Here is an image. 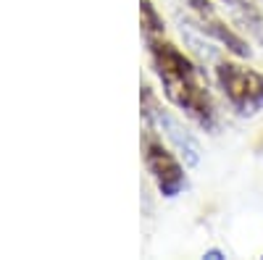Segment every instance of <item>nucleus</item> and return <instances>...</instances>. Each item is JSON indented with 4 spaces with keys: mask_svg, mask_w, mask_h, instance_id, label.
<instances>
[{
    "mask_svg": "<svg viewBox=\"0 0 263 260\" xmlns=\"http://www.w3.org/2000/svg\"><path fill=\"white\" fill-rule=\"evenodd\" d=\"M147 55H150L153 71L161 79L163 95L168 97V103L177 105L200 129L216 132L218 113H216V103L208 90V79L203 69L187 53H182L174 42L163 37L147 39Z\"/></svg>",
    "mask_w": 263,
    "mask_h": 260,
    "instance_id": "1",
    "label": "nucleus"
},
{
    "mask_svg": "<svg viewBox=\"0 0 263 260\" xmlns=\"http://www.w3.org/2000/svg\"><path fill=\"white\" fill-rule=\"evenodd\" d=\"M216 84L237 116H255L263 111V74L237 61L221 58L216 63Z\"/></svg>",
    "mask_w": 263,
    "mask_h": 260,
    "instance_id": "2",
    "label": "nucleus"
},
{
    "mask_svg": "<svg viewBox=\"0 0 263 260\" xmlns=\"http://www.w3.org/2000/svg\"><path fill=\"white\" fill-rule=\"evenodd\" d=\"M140 111H142V118H145L147 129H156V132L177 150L179 158L187 166L200 163V158H203L200 142L192 137V132L168 111V108H163L158 95L153 92V87H147V84H142V90H140Z\"/></svg>",
    "mask_w": 263,
    "mask_h": 260,
    "instance_id": "3",
    "label": "nucleus"
},
{
    "mask_svg": "<svg viewBox=\"0 0 263 260\" xmlns=\"http://www.w3.org/2000/svg\"><path fill=\"white\" fill-rule=\"evenodd\" d=\"M142 161L153 184L166 200L179 197L187 189V171H184L187 163L179 158L177 150H171L163 142V137L156 129H147L142 134Z\"/></svg>",
    "mask_w": 263,
    "mask_h": 260,
    "instance_id": "4",
    "label": "nucleus"
},
{
    "mask_svg": "<svg viewBox=\"0 0 263 260\" xmlns=\"http://www.w3.org/2000/svg\"><path fill=\"white\" fill-rule=\"evenodd\" d=\"M187 3H190V11L195 13L197 29H200L205 37H211L213 42H218V45H221L227 53H232L234 58H250L253 55L250 42L242 34H237L227 24V21L216 13L211 0H187Z\"/></svg>",
    "mask_w": 263,
    "mask_h": 260,
    "instance_id": "5",
    "label": "nucleus"
},
{
    "mask_svg": "<svg viewBox=\"0 0 263 260\" xmlns=\"http://www.w3.org/2000/svg\"><path fill=\"white\" fill-rule=\"evenodd\" d=\"M140 24H142L145 42L147 39H156V37H163L166 24H163V16L158 13V8H156L153 0H140Z\"/></svg>",
    "mask_w": 263,
    "mask_h": 260,
    "instance_id": "6",
    "label": "nucleus"
},
{
    "mask_svg": "<svg viewBox=\"0 0 263 260\" xmlns=\"http://www.w3.org/2000/svg\"><path fill=\"white\" fill-rule=\"evenodd\" d=\"M221 3L237 16L239 24L248 27L250 32H255L263 24V13H260V8L253 3V0H221Z\"/></svg>",
    "mask_w": 263,
    "mask_h": 260,
    "instance_id": "7",
    "label": "nucleus"
},
{
    "mask_svg": "<svg viewBox=\"0 0 263 260\" xmlns=\"http://www.w3.org/2000/svg\"><path fill=\"white\" fill-rule=\"evenodd\" d=\"M203 257H205V260H227V252L218 250V247H211V250L203 252Z\"/></svg>",
    "mask_w": 263,
    "mask_h": 260,
    "instance_id": "8",
    "label": "nucleus"
},
{
    "mask_svg": "<svg viewBox=\"0 0 263 260\" xmlns=\"http://www.w3.org/2000/svg\"><path fill=\"white\" fill-rule=\"evenodd\" d=\"M253 34H255V37H258V42H260V45H263V24H260V27H258V29H255V32H253Z\"/></svg>",
    "mask_w": 263,
    "mask_h": 260,
    "instance_id": "9",
    "label": "nucleus"
},
{
    "mask_svg": "<svg viewBox=\"0 0 263 260\" xmlns=\"http://www.w3.org/2000/svg\"><path fill=\"white\" fill-rule=\"evenodd\" d=\"M260 3H263V0H260Z\"/></svg>",
    "mask_w": 263,
    "mask_h": 260,
    "instance_id": "10",
    "label": "nucleus"
},
{
    "mask_svg": "<svg viewBox=\"0 0 263 260\" xmlns=\"http://www.w3.org/2000/svg\"><path fill=\"white\" fill-rule=\"evenodd\" d=\"M260 257H263V255H260Z\"/></svg>",
    "mask_w": 263,
    "mask_h": 260,
    "instance_id": "11",
    "label": "nucleus"
}]
</instances>
